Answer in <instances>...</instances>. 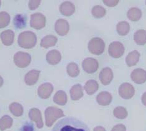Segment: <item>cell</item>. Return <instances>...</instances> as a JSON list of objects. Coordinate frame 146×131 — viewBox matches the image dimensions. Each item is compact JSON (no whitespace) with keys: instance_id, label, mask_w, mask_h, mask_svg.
Instances as JSON below:
<instances>
[{"instance_id":"cell-26","label":"cell","mask_w":146,"mask_h":131,"mask_svg":"<svg viewBox=\"0 0 146 131\" xmlns=\"http://www.w3.org/2000/svg\"><path fill=\"white\" fill-rule=\"evenodd\" d=\"M127 17L132 21H137L142 17V11L138 8H132L127 12Z\"/></svg>"},{"instance_id":"cell-17","label":"cell","mask_w":146,"mask_h":131,"mask_svg":"<svg viewBox=\"0 0 146 131\" xmlns=\"http://www.w3.org/2000/svg\"><path fill=\"white\" fill-rule=\"evenodd\" d=\"M40 75V71L38 70H31L26 74L25 78V81L28 86L34 85L37 82Z\"/></svg>"},{"instance_id":"cell-11","label":"cell","mask_w":146,"mask_h":131,"mask_svg":"<svg viewBox=\"0 0 146 131\" xmlns=\"http://www.w3.org/2000/svg\"><path fill=\"white\" fill-rule=\"evenodd\" d=\"M55 30L59 36H65L69 31V25L65 19H59L55 23Z\"/></svg>"},{"instance_id":"cell-7","label":"cell","mask_w":146,"mask_h":131,"mask_svg":"<svg viewBox=\"0 0 146 131\" xmlns=\"http://www.w3.org/2000/svg\"><path fill=\"white\" fill-rule=\"evenodd\" d=\"M119 94L124 99H129L134 96L135 89L132 84L127 82L122 84L119 88Z\"/></svg>"},{"instance_id":"cell-42","label":"cell","mask_w":146,"mask_h":131,"mask_svg":"<svg viewBox=\"0 0 146 131\" xmlns=\"http://www.w3.org/2000/svg\"><path fill=\"white\" fill-rule=\"evenodd\" d=\"M145 4H146V1H145Z\"/></svg>"},{"instance_id":"cell-3","label":"cell","mask_w":146,"mask_h":131,"mask_svg":"<svg viewBox=\"0 0 146 131\" xmlns=\"http://www.w3.org/2000/svg\"><path fill=\"white\" fill-rule=\"evenodd\" d=\"M64 116L63 111L56 107H49L45 110L46 125L48 127H51L56 120Z\"/></svg>"},{"instance_id":"cell-16","label":"cell","mask_w":146,"mask_h":131,"mask_svg":"<svg viewBox=\"0 0 146 131\" xmlns=\"http://www.w3.org/2000/svg\"><path fill=\"white\" fill-rule=\"evenodd\" d=\"M59 10L62 15L70 16L75 12V6L71 2L65 1L60 5Z\"/></svg>"},{"instance_id":"cell-36","label":"cell","mask_w":146,"mask_h":131,"mask_svg":"<svg viewBox=\"0 0 146 131\" xmlns=\"http://www.w3.org/2000/svg\"><path fill=\"white\" fill-rule=\"evenodd\" d=\"M119 1L118 0H104L103 3H104V5L106 6H109V7H114L115 5H117L118 4Z\"/></svg>"},{"instance_id":"cell-19","label":"cell","mask_w":146,"mask_h":131,"mask_svg":"<svg viewBox=\"0 0 146 131\" xmlns=\"http://www.w3.org/2000/svg\"><path fill=\"white\" fill-rule=\"evenodd\" d=\"M1 39L3 45L5 46H11L14 42L15 33L12 30H6L1 33Z\"/></svg>"},{"instance_id":"cell-8","label":"cell","mask_w":146,"mask_h":131,"mask_svg":"<svg viewBox=\"0 0 146 131\" xmlns=\"http://www.w3.org/2000/svg\"><path fill=\"white\" fill-rule=\"evenodd\" d=\"M46 17L41 13H35L31 16L30 25L33 28L41 29L46 25Z\"/></svg>"},{"instance_id":"cell-24","label":"cell","mask_w":146,"mask_h":131,"mask_svg":"<svg viewBox=\"0 0 146 131\" xmlns=\"http://www.w3.org/2000/svg\"><path fill=\"white\" fill-rule=\"evenodd\" d=\"M53 100L58 105L64 106L68 100L67 94L63 90H58L54 94V97H53Z\"/></svg>"},{"instance_id":"cell-25","label":"cell","mask_w":146,"mask_h":131,"mask_svg":"<svg viewBox=\"0 0 146 131\" xmlns=\"http://www.w3.org/2000/svg\"><path fill=\"white\" fill-rule=\"evenodd\" d=\"M134 39L138 45H144L146 44V31L144 29H139L134 33Z\"/></svg>"},{"instance_id":"cell-23","label":"cell","mask_w":146,"mask_h":131,"mask_svg":"<svg viewBox=\"0 0 146 131\" xmlns=\"http://www.w3.org/2000/svg\"><path fill=\"white\" fill-rule=\"evenodd\" d=\"M98 89L99 84L98 82L93 79L88 80L84 86V89L88 95L94 94L98 90Z\"/></svg>"},{"instance_id":"cell-34","label":"cell","mask_w":146,"mask_h":131,"mask_svg":"<svg viewBox=\"0 0 146 131\" xmlns=\"http://www.w3.org/2000/svg\"><path fill=\"white\" fill-rule=\"evenodd\" d=\"M10 22V16L8 13L3 11L0 13V28L7 26Z\"/></svg>"},{"instance_id":"cell-33","label":"cell","mask_w":146,"mask_h":131,"mask_svg":"<svg viewBox=\"0 0 146 131\" xmlns=\"http://www.w3.org/2000/svg\"><path fill=\"white\" fill-rule=\"evenodd\" d=\"M113 114L115 117L119 119H125L127 116V111L125 107L118 106L114 109Z\"/></svg>"},{"instance_id":"cell-40","label":"cell","mask_w":146,"mask_h":131,"mask_svg":"<svg viewBox=\"0 0 146 131\" xmlns=\"http://www.w3.org/2000/svg\"><path fill=\"white\" fill-rule=\"evenodd\" d=\"M3 84V79L2 77L0 76V87H1Z\"/></svg>"},{"instance_id":"cell-1","label":"cell","mask_w":146,"mask_h":131,"mask_svg":"<svg viewBox=\"0 0 146 131\" xmlns=\"http://www.w3.org/2000/svg\"><path fill=\"white\" fill-rule=\"evenodd\" d=\"M51 131H90L89 127L74 117H66L56 124Z\"/></svg>"},{"instance_id":"cell-4","label":"cell","mask_w":146,"mask_h":131,"mask_svg":"<svg viewBox=\"0 0 146 131\" xmlns=\"http://www.w3.org/2000/svg\"><path fill=\"white\" fill-rule=\"evenodd\" d=\"M88 49L93 55H100L104 51L105 43L100 38H94L89 42Z\"/></svg>"},{"instance_id":"cell-15","label":"cell","mask_w":146,"mask_h":131,"mask_svg":"<svg viewBox=\"0 0 146 131\" xmlns=\"http://www.w3.org/2000/svg\"><path fill=\"white\" fill-rule=\"evenodd\" d=\"M46 60L49 65H56L61 60V53L56 49H53L49 51L46 55Z\"/></svg>"},{"instance_id":"cell-2","label":"cell","mask_w":146,"mask_h":131,"mask_svg":"<svg viewBox=\"0 0 146 131\" xmlns=\"http://www.w3.org/2000/svg\"><path fill=\"white\" fill-rule=\"evenodd\" d=\"M18 45L23 48L31 49L36 46L37 38L34 33L25 31L19 34L18 39Z\"/></svg>"},{"instance_id":"cell-5","label":"cell","mask_w":146,"mask_h":131,"mask_svg":"<svg viewBox=\"0 0 146 131\" xmlns=\"http://www.w3.org/2000/svg\"><path fill=\"white\" fill-rule=\"evenodd\" d=\"M14 63L19 68H24L27 67L31 61V57L29 54L24 52H18L14 56Z\"/></svg>"},{"instance_id":"cell-28","label":"cell","mask_w":146,"mask_h":131,"mask_svg":"<svg viewBox=\"0 0 146 131\" xmlns=\"http://www.w3.org/2000/svg\"><path fill=\"white\" fill-rule=\"evenodd\" d=\"M13 120L10 116L5 115L0 119V130H5L10 128L13 125Z\"/></svg>"},{"instance_id":"cell-10","label":"cell","mask_w":146,"mask_h":131,"mask_svg":"<svg viewBox=\"0 0 146 131\" xmlns=\"http://www.w3.org/2000/svg\"><path fill=\"white\" fill-rule=\"evenodd\" d=\"M131 78L136 84H143L146 81V70L141 68L135 69L132 72Z\"/></svg>"},{"instance_id":"cell-30","label":"cell","mask_w":146,"mask_h":131,"mask_svg":"<svg viewBox=\"0 0 146 131\" xmlns=\"http://www.w3.org/2000/svg\"><path fill=\"white\" fill-rule=\"evenodd\" d=\"M67 72L69 76L72 78L77 77L80 72L78 65L75 63H71L67 66Z\"/></svg>"},{"instance_id":"cell-29","label":"cell","mask_w":146,"mask_h":131,"mask_svg":"<svg viewBox=\"0 0 146 131\" xmlns=\"http://www.w3.org/2000/svg\"><path fill=\"white\" fill-rule=\"evenodd\" d=\"M9 110L13 115L16 117H20L23 114V107L21 104L17 102H13L9 106Z\"/></svg>"},{"instance_id":"cell-37","label":"cell","mask_w":146,"mask_h":131,"mask_svg":"<svg viewBox=\"0 0 146 131\" xmlns=\"http://www.w3.org/2000/svg\"><path fill=\"white\" fill-rule=\"evenodd\" d=\"M111 131H126V127L124 124H119L114 126Z\"/></svg>"},{"instance_id":"cell-38","label":"cell","mask_w":146,"mask_h":131,"mask_svg":"<svg viewBox=\"0 0 146 131\" xmlns=\"http://www.w3.org/2000/svg\"><path fill=\"white\" fill-rule=\"evenodd\" d=\"M94 131H106L104 127L102 126H97L94 129Z\"/></svg>"},{"instance_id":"cell-13","label":"cell","mask_w":146,"mask_h":131,"mask_svg":"<svg viewBox=\"0 0 146 131\" xmlns=\"http://www.w3.org/2000/svg\"><path fill=\"white\" fill-rule=\"evenodd\" d=\"M113 79V72L110 68H104L99 74V79L103 85H108Z\"/></svg>"},{"instance_id":"cell-18","label":"cell","mask_w":146,"mask_h":131,"mask_svg":"<svg viewBox=\"0 0 146 131\" xmlns=\"http://www.w3.org/2000/svg\"><path fill=\"white\" fill-rule=\"evenodd\" d=\"M112 99V95L107 91H102L100 92L96 97V100L101 106H108L111 104Z\"/></svg>"},{"instance_id":"cell-32","label":"cell","mask_w":146,"mask_h":131,"mask_svg":"<svg viewBox=\"0 0 146 131\" xmlns=\"http://www.w3.org/2000/svg\"><path fill=\"white\" fill-rule=\"evenodd\" d=\"M106 10L101 6H95L92 9V15L96 18H101L106 15Z\"/></svg>"},{"instance_id":"cell-35","label":"cell","mask_w":146,"mask_h":131,"mask_svg":"<svg viewBox=\"0 0 146 131\" xmlns=\"http://www.w3.org/2000/svg\"><path fill=\"white\" fill-rule=\"evenodd\" d=\"M40 4V0H32V1H30L29 2V8L31 10H35L39 7V6Z\"/></svg>"},{"instance_id":"cell-12","label":"cell","mask_w":146,"mask_h":131,"mask_svg":"<svg viewBox=\"0 0 146 131\" xmlns=\"http://www.w3.org/2000/svg\"><path fill=\"white\" fill-rule=\"evenodd\" d=\"M53 91V86L51 83L46 82L41 84L38 89V94L42 99L49 98Z\"/></svg>"},{"instance_id":"cell-31","label":"cell","mask_w":146,"mask_h":131,"mask_svg":"<svg viewBox=\"0 0 146 131\" xmlns=\"http://www.w3.org/2000/svg\"><path fill=\"white\" fill-rule=\"evenodd\" d=\"M14 25L16 29H23L26 25V18L23 15H17L14 18Z\"/></svg>"},{"instance_id":"cell-27","label":"cell","mask_w":146,"mask_h":131,"mask_svg":"<svg viewBox=\"0 0 146 131\" xmlns=\"http://www.w3.org/2000/svg\"><path fill=\"white\" fill-rule=\"evenodd\" d=\"M117 32L120 36H125L127 35L129 30H130V25L126 21H121L118 23L116 26Z\"/></svg>"},{"instance_id":"cell-41","label":"cell","mask_w":146,"mask_h":131,"mask_svg":"<svg viewBox=\"0 0 146 131\" xmlns=\"http://www.w3.org/2000/svg\"><path fill=\"white\" fill-rule=\"evenodd\" d=\"M1 1H0V6H1Z\"/></svg>"},{"instance_id":"cell-22","label":"cell","mask_w":146,"mask_h":131,"mask_svg":"<svg viewBox=\"0 0 146 131\" xmlns=\"http://www.w3.org/2000/svg\"><path fill=\"white\" fill-rule=\"evenodd\" d=\"M58 41V38L53 35H48L44 37L41 41V46L44 48H49L54 46Z\"/></svg>"},{"instance_id":"cell-20","label":"cell","mask_w":146,"mask_h":131,"mask_svg":"<svg viewBox=\"0 0 146 131\" xmlns=\"http://www.w3.org/2000/svg\"><path fill=\"white\" fill-rule=\"evenodd\" d=\"M70 95L71 99L73 100L80 99L84 95L82 86L79 84L73 86L70 90Z\"/></svg>"},{"instance_id":"cell-9","label":"cell","mask_w":146,"mask_h":131,"mask_svg":"<svg viewBox=\"0 0 146 131\" xmlns=\"http://www.w3.org/2000/svg\"><path fill=\"white\" fill-rule=\"evenodd\" d=\"M82 68L88 74L94 73L98 69V61L94 58H88L85 59L82 64Z\"/></svg>"},{"instance_id":"cell-14","label":"cell","mask_w":146,"mask_h":131,"mask_svg":"<svg viewBox=\"0 0 146 131\" xmlns=\"http://www.w3.org/2000/svg\"><path fill=\"white\" fill-rule=\"evenodd\" d=\"M29 117L32 121L36 122L38 128L41 129L43 127V122L41 111L37 108H33L29 112Z\"/></svg>"},{"instance_id":"cell-21","label":"cell","mask_w":146,"mask_h":131,"mask_svg":"<svg viewBox=\"0 0 146 131\" xmlns=\"http://www.w3.org/2000/svg\"><path fill=\"white\" fill-rule=\"evenodd\" d=\"M140 58V53L137 51H133L128 54L125 58V62L127 65L129 67L134 66L139 61Z\"/></svg>"},{"instance_id":"cell-39","label":"cell","mask_w":146,"mask_h":131,"mask_svg":"<svg viewBox=\"0 0 146 131\" xmlns=\"http://www.w3.org/2000/svg\"><path fill=\"white\" fill-rule=\"evenodd\" d=\"M142 102L145 106H146V92H144L142 96Z\"/></svg>"},{"instance_id":"cell-6","label":"cell","mask_w":146,"mask_h":131,"mask_svg":"<svg viewBox=\"0 0 146 131\" xmlns=\"http://www.w3.org/2000/svg\"><path fill=\"white\" fill-rule=\"evenodd\" d=\"M109 54L114 58H119L124 55L125 48L121 42L114 41L109 46Z\"/></svg>"}]
</instances>
